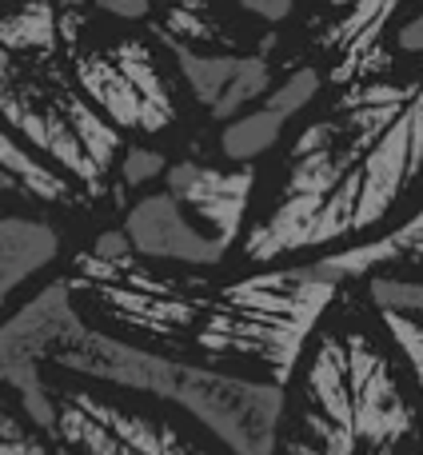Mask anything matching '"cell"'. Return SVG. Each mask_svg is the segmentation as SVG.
<instances>
[{"label": "cell", "instance_id": "6da1fadb", "mask_svg": "<svg viewBox=\"0 0 423 455\" xmlns=\"http://www.w3.org/2000/svg\"><path fill=\"white\" fill-rule=\"evenodd\" d=\"M72 307L96 331L152 355L283 387L344 283L320 259L208 275L144 264L120 228L72 256Z\"/></svg>", "mask_w": 423, "mask_h": 455}, {"label": "cell", "instance_id": "7a4b0ae2", "mask_svg": "<svg viewBox=\"0 0 423 455\" xmlns=\"http://www.w3.org/2000/svg\"><path fill=\"white\" fill-rule=\"evenodd\" d=\"M423 184V76L355 80L304 120L256 196L240 264L288 267L387 232Z\"/></svg>", "mask_w": 423, "mask_h": 455}, {"label": "cell", "instance_id": "3957f363", "mask_svg": "<svg viewBox=\"0 0 423 455\" xmlns=\"http://www.w3.org/2000/svg\"><path fill=\"white\" fill-rule=\"evenodd\" d=\"M272 455H423V392L368 299L339 291L307 339L280 387Z\"/></svg>", "mask_w": 423, "mask_h": 455}, {"label": "cell", "instance_id": "277c9868", "mask_svg": "<svg viewBox=\"0 0 423 455\" xmlns=\"http://www.w3.org/2000/svg\"><path fill=\"white\" fill-rule=\"evenodd\" d=\"M64 40L36 48L0 44V124L84 200L108 192L124 140L80 92L72 68L60 64Z\"/></svg>", "mask_w": 423, "mask_h": 455}, {"label": "cell", "instance_id": "5b68a950", "mask_svg": "<svg viewBox=\"0 0 423 455\" xmlns=\"http://www.w3.org/2000/svg\"><path fill=\"white\" fill-rule=\"evenodd\" d=\"M56 455H235L180 403L44 368Z\"/></svg>", "mask_w": 423, "mask_h": 455}, {"label": "cell", "instance_id": "8992f818", "mask_svg": "<svg viewBox=\"0 0 423 455\" xmlns=\"http://www.w3.org/2000/svg\"><path fill=\"white\" fill-rule=\"evenodd\" d=\"M72 76L96 112L120 132L156 136L176 120V96L144 40L120 36L104 48L72 52Z\"/></svg>", "mask_w": 423, "mask_h": 455}, {"label": "cell", "instance_id": "52a82bcc", "mask_svg": "<svg viewBox=\"0 0 423 455\" xmlns=\"http://www.w3.org/2000/svg\"><path fill=\"white\" fill-rule=\"evenodd\" d=\"M72 312L76 307H72L68 283L52 280L0 323V387H8L20 400V408L36 419L40 432H48L52 424V403L44 392V360L52 355L56 336L72 320Z\"/></svg>", "mask_w": 423, "mask_h": 455}, {"label": "cell", "instance_id": "ba28073f", "mask_svg": "<svg viewBox=\"0 0 423 455\" xmlns=\"http://www.w3.org/2000/svg\"><path fill=\"white\" fill-rule=\"evenodd\" d=\"M408 0H323L315 16V48L328 56L331 84L371 80L387 68V32Z\"/></svg>", "mask_w": 423, "mask_h": 455}, {"label": "cell", "instance_id": "9c48e42d", "mask_svg": "<svg viewBox=\"0 0 423 455\" xmlns=\"http://www.w3.org/2000/svg\"><path fill=\"white\" fill-rule=\"evenodd\" d=\"M164 188L204 235L232 251L243 240L256 208V168H216L200 160H176L164 176Z\"/></svg>", "mask_w": 423, "mask_h": 455}, {"label": "cell", "instance_id": "30bf717a", "mask_svg": "<svg viewBox=\"0 0 423 455\" xmlns=\"http://www.w3.org/2000/svg\"><path fill=\"white\" fill-rule=\"evenodd\" d=\"M164 44H168V52H172L184 88H188L192 100H196L212 120L232 124L235 116L256 108L275 84V72L264 56L204 52V48L188 44V40H180V36H168Z\"/></svg>", "mask_w": 423, "mask_h": 455}, {"label": "cell", "instance_id": "8fae6325", "mask_svg": "<svg viewBox=\"0 0 423 455\" xmlns=\"http://www.w3.org/2000/svg\"><path fill=\"white\" fill-rule=\"evenodd\" d=\"M120 232L128 235L132 251L144 259V264H156V267L216 272V267L227 259V251L219 248L212 235L200 232L196 220L168 196V188L144 192V196L124 212Z\"/></svg>", "mask_w": 423, "mask_h": 455}, {"label": "cell", "instance_id": "7c38bea8", "mask_svg": "<svg viewBox=\"0 0 423 455\" xmlns=\"http://www.w3.org/2000/svg\"><path fill=\"white\" fill-rule=\"evenodd\" d=\"M60 228L48 224L44 216L0 212V312L24 283L60 259Z\"/></svg>", "mask_w": 423, "mask_h": 455}, {"label": "cell", "instance_id": "4fadbf2b", "mask_svg": "<svg viewBox=\"0 0 423 455\" xmlns=\"http://www.w3.org/2000/svg\"><path fill=\"white\" fill-rule=\"evenodd\" d=\"M320 264L339 283L371 280V275H384V272H403V267H423V204L408 220L392 224L384 235H376L368 243H355L347 251H336V256H323Z\"/></svg>", "mask_w": 423, "mask_h": 455}, {"label": "cell", "instance_id": "5bb4252c", "mask_svg": "<svg viewBox=\"0 0 423 455\" xmlns=\"http://www.w3.org/2000/svg\"><path fill=\"white\" fill-rule=\"evenodd\" d=\"M288 124L291 120L283 116V112L267 108V104L259 100L251 112H243L232 124H224V132H219V156L232 168H256V160L275 148V140L283 136Z\"/></svg>", "mask_w": 423, "mask_h": 455}, {"label": "cell", "instance_id": "9a60e30c", "mask_svg": "<svg viewBox=\"0 0 423 455\" xmlns=\"http://www.w3.org/2000/svg\"><path fill=\"white\" fill-rule=\"evenodd\" d=\"M0 455H56L48 432H40L8 387H0Z\"/></svg>", "mask_w": 423, "mask_h": 455}, {"label": "cell", "instance_id": "2e32d148", "mask_svg": "<svg viewBox=\"0 0 423 455\" xmlns=\"http://www.w3.org/2000/svg\"><path fill=\"white\" fill-rule=\"evenodd\" d=\"M363 283H368V304L376 307L379 315H403V320L423 323V280L400 275V272H384Z\"/></svg>", "mask_w": 423, "mask_h": 455}, {"label": "cell", "instance_id": "e0dca14e", "mask_svg": "<svg viewBox=\"0 0 423 455\" xmlns=\"http://www.w3.org/2000/svg\"><path fill=\"white\" fill-rule=\"evenodd\" d=\"M168 168H172V164H168L156 148L136 144V148H124L116 176H120V184H124V188H144V184H152V180H164Z\"/></svg>", "mask_w": 423, "mask_h": 455}, {"label": "cell", "instance_id": "ac0fdd59", "mask_svg": "<svg viewBox=\"0 0 423 455\" xmlns=\"http://www.w3.org/2000/svg\"><path fill=\"white\" fill-rule=\"evenodd\" d=\"M379 320L387 323L395 347L403 352V360H408L411 376H416V384H419V392H423V323L403 320V315H379Z\"/></svg>", "mask_w": 423, "mask_h": 455}, {"label": "cell", "instance_id": "d6986e66", "mask_svg": "<svg viewBox=\"0 0 423 455\" xmlns=\"http://www.w3.org/2000/svg\"><path fill=\"white\" fill-rule=\"evenodd\" d=\"M232 4L243 8L248 16H256V20H264V24H280L296 12L299 0H232Z\"/></svg>", "mask_w": 423, "mask_h": 455}, {"label": "cell", "instance_id": "ffe728a7", "mask_svg": "<svg viewBox=\"0 0 423 455\" xmlns=\"http://www.w3.org/2000/svg\"><path fill=\"white\" fill-rule=\"evenodd\" d=\"M392 48H395V52H403V56H423V8L395 28Z\"/></svg>", "mask_w": 423, "mask_h": 455}, {"label": "cell", "instance_id": "44dd1931", "mask_svg": "<svg viewBox=\"0 0 423 455\" xmlns=\"http://www.w3.org/2000/svg\"><path fill=\"white\" fill-rule=\"evenodd\" d=\"M96 4H100L104 12L120 16V20H140V16H148V0H96Z\"/></svg>", "mask_w": 423, "mask_h": 455}]
</instances>
